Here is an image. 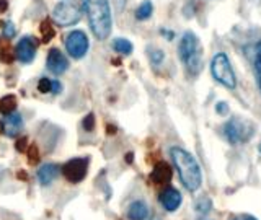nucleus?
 I'll list each match as a JSON object with an SVG mask.
<instances>
[{
	"mask_svg": "<svg viewBox=\"0 0 261 220\" xmlns=\"http://www.w3.org/2000/svg\"><path fill=\"white\" fill-rule=\"evenodd\" d=\"M82 9L86 13L92 33L97 39L103 41L110 36L113 18L108 0H82Z\"/></svg>",
	"mask_w": 261,
	"mask_h": 220,
	"instance_id": "f257e3e1",
	"label": "nucleus"
},
{
	"mask_svg": "<svg viewBox=\"0 0 261 220\" xmlns=\"http://www.w3.org/2000/svg\"><path fill=\"white\" fill-rule=\"evenodd\" d=\"M170 155L185 188L190 192L198 191L201 188V183H203V175H201V168L196 158L182 147H173L170 150Z\"/></svg>",
	"mask_w": 261,
	"mask_h": 220,
	"instance_id": "f03ea898",
	"label": "nucleus"
},
{
	"mask_svg": "<svg viewBox=\"0 0 261 220\" xmlns=\"http://www.w3.org/2000/svg\"><path fill=\"white\" fill-rule=\"evenodd\" d=\"M178 52L185 65L188 67L191 73H198L201 70V49H199V39L195 33L186 31L182 41L178 46Z\"/></svg>",
	"mask_w": 261,
	"mask_h": 220,
	"instance_id": "7ed1b4c3",
	"label": "nucleus"
},
{
	"mask_svg": "<svg viewBox=\"0 0 261 220\" xmlns=\"http://www.w3.org/2000/svg\"><path fill=\"white\" fill-rule=\"evenodd\" d=\"M82 5L75 0H65V2L57 4L52 9V20L57 26H73L82 18Z\"/></svg>",
	"mask_w": 261,
	"mask_h": 220,
	"instance_id": "20e7f679",
	"label": "nucleus"
},
{
	"mask_svg": "<svg viewBox=\"0 0 261 220\" xmlns=\"http://www.w3.org/2000/svg\"><path fill=\"white\" fill-rule=\"evenodd\" d=\"M253 132H255V126L243 118H232L224 126V136L230 144H242L250 141Z\"/></svg>",
	"mask_w": 261,
	"mask_h": 220,
	"instance_id": "39448f33",
	"label": "nucleus"
},
{
	"mask_svg": "<svg viewBox=\"0 0 261 220\" xmlns=\"http://www.w3.org/2000/svg\"><path fill=\"white\" fill-rule=\"evenodd\" d=\"M211 72H212V77L217 80L219 83H222L227 88L233 90L237 86V78H235V73H233V69L230 65L229 57H227L224 52H219L212 57V62H211Z\"/></svg>",
	"mask_w": 261,
	"mask_h": 220,
	"instance_id": "423d86ee",
	"label": "nucleus"
},
{
	"mask_svg": "<svg viewBox=\"0 0 261 220\" xmlns=\"http://www.w3.org/2000/svg\"><path fill=\"white\" fill-rule=\"evenodd\" d=\"M89 163H90V160L86 157H78V158L69 160V162L62 166V173L67 178V181L72 184H77L82 181V179H85L86 173H89Z\"/></svg>",
	"mask_w": 261,
	"mask_h": 220,
	"instance_id": "0eeeda50",
	"label": "nucleus"
},
{
	"mask_svg": "<svg viewBox=\"0 0 261 220\" xmlns=\"http://www.w3.org/2000/svg\"><path fill=\"white\" fill-rule=\"evenodd\" d=\"M89 38L83 31L73 30L69 33V36L65 38V49L69 52L72 59H82L85 57L86 51H89Z\"/></svg>",
	"mask_w": 261,
	"mask_h": 220,
	"instance_id": "6e6552de",
	"label": "nucleus"
},
{
	"mask_svg": "<svg viewBox=\"0 0 261 220\" xmlns=\"http://www.w3.org/2000/svg\"><path fill=\"white\" fill-rule=\"evenodd\" d=\"M15 56L22 64H30L36 56V43L35 38H28L25 36L18 41L17 48H15Z\"/></svg>",
	"mask_w": 261,
	"mask_h": 220,
	"instance_id": "1a4fd4ad",
	"label": "nucleus"
},
{
	"mask_svg": "<svg viewBox=\"0 0 261 220\" xmlns=\"http://www.w3.org/2000/svg\"><path fill=\"white\" fill-rule=\"evenodd\" d=\"M23 129V119L18 113H12V115L4 116L0 121V132L7 137H17V134Z\"/></svg>",
	"mask_w": 261,
	"mask_h": 220,
	"instance_id": "9d476101",
	"label": "nucleus"
},
{
	"mask_svg": "<svg viewBox=\"0 0 261 220\" xmlns=\"http://www.w3.org/2000/svg\"><path fill=\"white\" fill-rule=\"evenodd\" d=\"M46 64H48V70L54 73V75H62V73L69 69V61H67V57L64 56V52H61L56 48L49 51Z\"/></svg>",
	"mask_w": 261,
	"mask_h": 220,
	"instance_id": "9b49d317",
	"label": "nucleus"
},
{
	"mask_svg": "<svg viewBox=\"0 0 261 220\" xmlns=\"http://www.w3.org/2000/svg\"><path fill=\"white\" fill-rule=\"evenodd\" d=\"M182 201H183L182 192L175 188H166L162 194H160V204L168 212H175L180 205H182Z\"/></svg>",
	"mask_w": 261,
	"mask_h": 220,
	"instance_id": "f8f14e48",
	"label": "nucleus"
},
{
	"mask_svg": "<svg viewBox=\"0 0 261 220\" xmlns=\"http://www.w3.org/2000/svg\"><path fill=\"white\" fill-rule=\"evenodd\" d=\"M62 173V168L56 163H44L38 170V181L41 186H49Z\"/></svg>",
	"mask_w": 261,
	"mask_h": 220,
	"instance_id": "ddd939ff",
	"label": "nucleus"
},
{
	"mask_svg": "<svg viewBox=\"0 0 261 220\" xmlns=\"http://www.w3.org/2000/svg\"><path fill=\"white\" fill-rule=\"evenodd\" d=\"M150 179L155 184H165V183H170L171 179V168L168 166V163L165 162H158L155 165V168L152 170V175Z\"/></svg>",
	"mask_w": 261,
	"mask_h": 220,
	"instance_id": "4468645a",
	"label": "nucleus"
},
{
	"mask_svg": "<svg viewBox=\"0 0 261 220\" xmlns=\"http://www.w3.org/2000/svg\"><path fill=\"white\" fill-rule=\"evenodd\" d=\"M149 217V207L142 201H134L128 209V218L129 220H147Z\"/></svg>",
	"mask_w": 261,
	"mask_h": 220,
	"instance_id": "2eb2a0df",
	"label": "nucleus"
},
{
	"mask_svg": "<svg viewBox=\"0 0 261 220\" xmlns=\"http://www.w3.org/2000/svg\"><path fill=\"white\" fill-rule=\"evenodd\" d=\"M17 106H18V99L15 95H5L2 99H0V113H2L4 116L15 113Z\"/></svg>",
	"mask_w": 261,
	"mask_h": 220,
	"instance_id": "dca6fc26",
	"label": "nucleus"
},
{
	"mask_svg": "<svg viewBox=\"0 0 261 220\" xmlns=\"http://www.w3.org/2000/svg\"><path fill=\"white\" fill-rule=\"evenodd\" d=\"M39 30H41V35H43V43H49L51 39L56 36V30H54V26H52L49 18H46L44 22H41Z\"/></svg>",
	"mask_w": 261,
	"mask_h": 220,
	"instance_id": "f3484780",
	"label": "nucleus"
},
{
	"mask_svg": "<svg viewBox=\"0 0 261 220\" xmlns=\"http://www.w3.org/2000/svg\"><path fill=\"white\" fill-rule=\"evenodd\" d=\"M113 49L119 52V54L129 56L132 52V43L124 38H118V39H115V43H113Z\"/></svg>",
	"mask_w": 261,
	"mask_h": 220,
	"instance_id": "a211bd4d",
	"label": "nucleus"
},
{
	"mask_svg": "<svg viewBox=\"0 0 261 220\" xmlns=\"http://www.w3.org/2000/svg\"><path fill=\"white\" fill-rule=\"evenodd\" d=\"M152 12H153L152 2H150V0H144V2L139 5V9L136 10V18L140 20V22H144V20L150 18Z\"/></svg>",
	"mask_w": 261,
	"mask_h": 220,
	"instance_id": "6ab92c4d",
	"label": "nucleus"
},
{
	"mask_svg": "<svg viewBox=\"0 0 261 220\" xmlns=\"http://www.w3.org/2000/svg\"><path fill=\"white\" fill-rule=\"evenodd\" d=\"M15 59H17L15 52L10 49L9 44H5V48H2V51H0V61L5 62V64H12Z\"/></svg>",
	"mask_w": 261,
	"mask_h": 220,
	"instance_id": "aec40b11",
	"label": "nucleus"
},
{
	"mask_svg": "<svg viewBox=\"0 0 261 220\" xmlns=\"http://www.w3.org/2000/svg\"><path fill=\"white\" fill-rule=\"evenodd\" d=\"M26 153H28V162H30V165H38L39 163V149H38L36 144H30Z\"/></svg>",
	"mask_w": 261,
	"mask_h": 220,
	"instance_id": "412c9836",
	"label": "nucleus"
},
{
	"mask_svg": "<svg viewBox=\"0 0 261 220\" xmlns=\"http://www.w3.org/2000/svg\"><path fill=\"white\" fill-rule=\"evenodd\" d=\"M82 128H83L86 132H92L93 129H95V115H93V113H90V115H86V116L83 118Z\"/></svg>",
	"mask_w": 261,
	"mask_h": 220,
	"instance_id": "4be33fe9",
	"label": "nucleus"
},
{
	"mask_svg": "<svg viewBox=\"0 0 261 220\" xmlns=\"http://www.w3.org/2000/svg\"><path fill=\"white\" fill-rule=\"evenodd\" d=\"M0 26H2V31H4V36L12 39L13 36H15V26H13L12 22H2L0 23Z\"/></svg>",
	"mask_w": 261,
	"mask_h": 220,
	"instance_id": "5701e85b",
	"label": "nucleus"
},
{
	"mask_svg": "<svg viewBox=\"0 0 261 220\" xmlns=\"http://www.w3.org/2000/svg\"><path fill=\"white\" fill-rule=\"evenodd\" d=\"M51 85H52L51 80L46 78V77H43V78L38 82V91H39V93H49V91H51Z\"/></svg>",
	"mask_w": 261,
	"mask_h": 220,
	"instance_id": "b1692460",
	"label": "nucleus"
},
{
	"mask_svg": "<svg viewBox=\"0 0 261 220\" xmlns=\"http://www.w3.org/2000/svg\"><path fill=\"white\" fill-rule=\"evenodd\" d=\"M28 147H30V144H28V137H25V136H22V137H18V139H17L15 149H17L18 152H22V153H25L26 150H28Z\"/></svg>",
	"mask_w": 261,
	"mask_h": 220,
	"instance_id": "393cba45",
	"label": "nucleus"
},
{
	"mask_svg": "<svg viewBox=\"0 0 261 220\" xmlns=\"http://www.w3.org/2000/svg\"><path fill=\"white\" fill-rule=\"evenodd\" d=\"M255 70L258 73H261V41L256 44V49H255Z\"/></svg>",
	"mask_w": 261,
	"mask_h": 220,
	"instance_id": "a878e982",
	"label": "nucleus"
},
{
	"mask_svg": "<svg viewBox=\"0 0 261 220\" xmlns=\"http://www.w3.org/2000/svg\"><path fill=\"white\" fill-rule=\"evenodd\" d=\"M61 91H62L61 82H59V80H54V82H52V85H51V93H56V95H59Z\"/></svg>",
	"mask_w": 261,
	"mask_h": 220,
	"instance_id": "bb28decb",
	"label": "nucleus"
},
{
	"mask_svg": "<svg viewBox=\"0 0 261 220\" xmlns=\"http://www.w3.org/2000/svg\"><path fill=\"white\" fill-rule=\"evenodd\" d=\"M150 57H152V61H153V62L158 64V62L163 59V54H162V51H153L152 54H150Z\"/></svg>",
	"mask_w": 261,
	"mask_h": 220,
	"instance_id": "cd10ccee",
	"label": "nucleus"
},
{
	"mask_svg": "<svg viewBox=\"0 0 261 220\" xmlns=\"http://www.w3.org/2000/svg\"><path fill=\"white\" fill-rule=\"evenodd\" d=\"M17 178H18V179H22V181H28V175H26V171H25V170L17 171Z\"/></svg>",
	"mask_w": 261,
	"mask_h": 220,
	"instance_id": "c85d7f7f",
	"label": "nucleus"
},
{
	"mask_svg": "<svg viewBox=\"0 0 261 220\" xmlns=\"http://www.w3.org/2000/svg\"><path fill=\"white\" fill-rule=\"evenodd\" d=\"M7 9H9V2L7 0H0V13L7 12Z\"/></svg>",
	"mask_w": 261,
	"mask_h": 220,
	"instance_id": "c756f323",
	"label": "nucleus"
},
{
	"mask_svg": "<svg viewBox=\"0 0 261 220\" xmlns=\"http://www.w3.org/2000/svg\"><path fill=\"white\" fill-rule=\"evenodd\" d=\"M216 109H217V113H220V115H224V113L227 111V104L225 103H219Z\"/></svg>",
	"mask_w": 261,
	"mask_h": 220,
	"instance_id": "7c9ffc66",
	"label": "nucleus"
},
{
	"mask_svg": "<svg viewBox=\"0 0 261 220\" xmlns=\"http://www.w3.org/2000/svg\"><path fill=\"white\" fill-rule=\"evenodd\" d=\"M233 220H258V218H255V217H253V215H238V217H235V218H233Z\"/></svg>",
	"mask_w": 261,
	"mask_h": 220,
	"instance_id": "2f4dec72",
	"label": "nucleus"
},
{
	"mask_svg": "<svg viewBox=\"0 0 261 220\" xmlns=\"http://www.w3.org/2000/svg\"><path fill=\"white\" fill-rule=\"evenodd\" d=\"M106 132H108V134H115L116 128H115V126H106Z\"/></svg>",
	"mask_w": 261,
	"mask_h": 220,
	"instance_id": "473e14b6",
	"label": "nucleus"
},
{
	"mask_svg": "<svg viewBox=\"0 0 261 220\" xmlns=\"http://www.w3.org/2000/svg\"><path fill=\"white\" fill-rule=\"evenodd\" d=\"M132 157H134L132 153H128V155H126V162H128V163H131V162H132Z\"/></svg>",
	"mask_w": 261,
	"mask_h": 220,
	"instance_id": "72a5a7b5",
	"label": "nucleus"
},
{
	"mask_svg": "<svg viewBox=\"0 0 261 220\" xmlns=\"http://www.w3.org/2000/svg\"><path fill=\"white\" fill-rule=\"evenodd\" d=\"M258 86H259V91H261V73H259V77H258Z\"/></svg>",
	"mask_w": 261,
	"mask_h": 220,
	"instance_id": "f704fd0d",
	"label": "nucleus"
},
{
	"mask_svg": "<svg viewBox=\"0 0 261 220\" xmlns=\"http://www.w3.org/2000/svg\"><path fill=\"white\" fill-rule=\"evenodd\" d=\"M251 2H253V4H256V5H258V4L261 2V0H251Z\"/></svg>",
	"mask_w": 261,
	"mask_h": 220,
	"instance_id": "c9c22d12",
	"label": "nucleus"
},
{
	"mask_svg": "<svg viewBox=\"0 0 261 220\" xmlns=\"http://www.w3.org/2000/svg\"><path fill=\"white\" fill-rule=\"evenodd\" d=\"M259 152H261V144H259Z\"/></svg>",
	"mask_w": 261,
	"mask_h": 220,
	"instance_id": "e433bc0d",
	"label": "nucleus"
}]
</instances>
